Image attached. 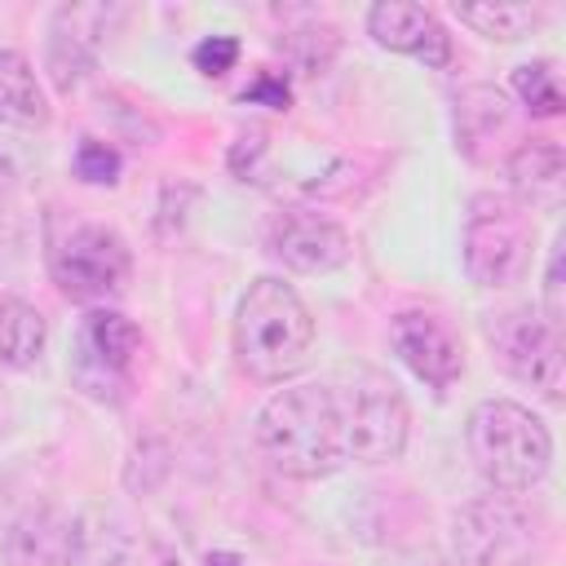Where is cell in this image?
<instances>
[{
  "label": "cell",
  "mask_w": 566,
  "mask_h": 566,
  "mask_svg": "<svg viewBox=\"0 0 566 566\" xmlns=\"http://www.w3.org/2000/svg\"><path fill=\"white\" fill-rule=\"evenodd\" d=\"M256 442L283 478H301V482L327 478L340 464H349L336 385L310 380L279 389L256 416Z\"/></svg>",
  "instance_id": "cell-1"
},
{
  "label": "cell",
  "mask_w": 566,
  "mask_h": 566,
  "mask_svg": "<svg viewBox=\"0 0 566 566\" xmlns=\"http://www.w3.org/2000/svg\"><path fill=\"white\" fill-rule=\"evenodd\" d=\"M314 314L301 292L283 279L248 283L234 310V354L239 367L256 380H287L310 363Z\"/></svg>",
  "instance_id": "cell-2"
},
{
  "label": "cell",
  "mask_w": 566,
  "mask_h": 566,
  "mask_svg": "<svg viewBox=\"0 0 566 566\" xmlns=\"http://www.w3.org/2000/svg\"><path fill=\"white\" fill-rule=\"evenodd\" d=\"M464 442L473 455V469L495 491H526L535 486L553 464V438L539 416H531L522 402L486 398L469 411Z\"/></svg>",
  "instance_id": "cell-3"
},
{
  "label": "cell",
  "mask_w": 566,
  "mask_h": 566,
  "mask_svg": "<svg viewBox=\"0 0 566 566\" xmlns=\"http://www.w3.org/2000/svg\"><path fill=\"white\" fill-rule=\"evenodd\" d=\"M128 270H133L128 243L111 226H97V221H66L62 226V221H53L49 274H53L62 296L84 301V305L119 296L124 283H128Z\"/></svg>",
  "instance_id": "cell-4"
},
{
  "label": "cell",
  "mask_w": 566,
  "mask_h": 566,
  "mask_svg": "<svg viewBox=\"0 0 566 566\" xmlns=\"http://www.w3.org/2000/svg\"><path fill=\"white\" fill-rule=\"evenodd\" d=\"M336 398H340V416H345V442H349V460L358 464H385L398 460L407 447V402L394 389L389 376L363 367L349 380H332Z\"/></svg>",
  "instance_id": "cell-5"
},
{
  "label": "cell",
  "mask_w": 566,
  "mask_h": 566,
  "mask_svg": "<svg viewBox=\"0 0 566 566\" xmlns=\"http://www.w3.org/2000/svg\"><path fill=\"white\" fill-rule=\"evenodd\" d=\"M455 566H535L539 539L535 522L509 495H482L455 509L451 517Z\"/></svg>",
  "instance_id": "cell-6"
},
{
  "label": "cell",
  "mask_w": 566,
  "mask_h": 566,
  "mask_svg": "<svg viewBox=\"0 0 566 566\" xmlns=\"http://www.w3.org/2000/svg\"><path fill=\"white\" fill-rule=\"evenodd\" d=\"M142 354V332L133 318L115 310H93L84 314L75 332V354H71V376L75 385L97 398V402H124L133 385V363Z\"/></svg>",
  "instance_id": "cell-7"
},
{
  "label": "cell",
  "mask_w": 566,
  "mask_h": 566,
  "mask_svg": "<svg viewBox=\"0 0 566 566\" xmlns=\"http://www.w3.org/2000/svg\"><path fill=\"white\" fill-rule=\"evenodd\" d=\"M486 340L513 380L531 385L548 402H562V332H553L535 310L491 314Z\"/></svg>",
  "instance_id": "cell-8"
},
{
  "label": "cell",
  "mask_w": 566,
  "mask_h": 566,
  "mask_svg": "<svg viewBox=\"0 0 566 566\" xmlns=\"http://www.w3.org/2000/svg\"><path fill=\"white\" fill-rule=\"evenodd\" d=\"M526 265H531V221L504 199L478 203L464 230L469 279L482 287H509L513 279L526 274Z\"/></svg>",
  "instance_id": "cell-9"
},
{
  "label": "cell",
  "mask_w": 566,
  "mask_h": 566,
  "mask_svg": "<svg viewBox=\"0 0 566 566\" xmlns=\"http://www.w3.org/2000/svg\"><path fill=\"white\" fill-rule=\"evenodd\" d=\"M389 340H394V354H398L424 385H433L438 394L451 389L455 376L464 371L460 340H455V332H451L438 314H424V310L398 314L394 327H389Z\"/></svg>",
  "instance_id": "cell-10"
},
{
  "label": "cell",
  "mask_w": 566,
  "mask_h": 566,
  "mask_svg": "<svg viewBox=\"0 0 566 566\" xmlns=\"http://www.w3.org/2000/svg\"><path fill=\"white\" fill-rule=\"evenodd\" d=\"M270 248L283 265H292L301 274H323V270L345 265L349 234L318 212H283L270 230Z\"/></svg>",
  "instance_id": "cell-11"
},
{
  "label": "cell",
  "mask_w": 566,
  "mask_h": 566,
  "mask_svg": "<svg viewBox=\"0 0 566 566\" xmlns=\"http://www.w3.org/2000/svg\"><path fill=\"white\" fill-rule=\"evenodd\" d=\"M367 31L376 44L394 49V53H411L424 57L429 66H442L451 57V40L442 31V22L424 9V4H407V0H380L367 9Z\"/></svg>",
  "instance_id": "cell-12"
},
{
  "label": "cell",
  "mask_w": 566,
  "mask_h": 566,
  "mask_svg": "<svg viewBox=\"0 0 566 566\" xmlns=\"http://www.w3.org/2000/svg\"><path fill=\"white\" fill-rule=\"evenodd\" d=\"M9 566H71L75 557V526L49 509L27 513L4 544Z\"/></svg>",
  "instance_id": "cell-13"
},
{
  "label": "cell",
  "mask_w": 566,
  "mask_h": 566,
  "mask_svg": "<svg viewBox=\"0 0 566 566\" xmlns=\"http://www.w3.org/2000/svg\"><path fill=\"white\" fill-rule=\"evenodd\" d=\"M509 186L531 208H557L566 190V159L553 142H522L509 155Z\"/></svg>",
  "instance_id": "cell-14"
},
{
  "label": "cell",
  "mask_w": 566,
  "mask_h": 566,
  "mask_svg": "<svg viewBox=\"0 0 566 566\" xmlns=\"http://www.w3.org/2000/svg\"><path fill=\"white\" fill-rule=\"evenodd\" d=\"M0 124L9 128H44L49 102L31 71V62L13 49H0Z\"/></svg>",
  "instance_id": "cell-15"
},
{
  "label": "cell",
  "mask_w": 566,
  "mask_h": 566,
  "mask_svg": "<svg viewBox=\"0 0 566 566\" xmlns=\"http://www.w3.org/2000/svg\"><path fill=\"white\" fill-rule=\"evenodd\" d=\"M44 314L35 305H27L22 296H4L0 292V367H31L44 349Z\"/></svg>",
  "instance_id": "cell-16"
},
{
  "label": "cell",
  "mask_w": 566,
  "mask_h": 566,
  "mask_svg": "<svg viewBox=\"0 0 566 566\" xmlns=\"http://www.w3.org/2000/svg\"><path fill=\"white\" fill-rule=\"evenodd\" d=\"M455 13L464 27H473L478 35H491V40H522L539 22L535 4H455Z\"/></svg>",
  "instance_id": "cell-17"
},
{
  "label": "cell",
  "mask_w": 566,
  "mask_h": 566,
  "mask_svg": "<svg viewBox=\"0 0 566 566\" xmlns=\"http://www.w3.org/2000/svg\"><path fill=\"white\" fill-rule=\"evenodd\" d=\"M513 93L526 102L531 115H557L562 111V88L553 62H526L513 71Z\"/></svg>",
  "instance_id": "cell-18"
},
{
  "label": "cell",
  "mask_w": 566,
  "mask_h": 566,
  "mask_svg": "<svg viewBox=\"0 0 566 566\" xmlns=\"http://www.w3.org/2000/svg\"><path fill=\"white\" fill-rule=\"evenodd\" d=\"M75 177L88 181V186H111L119 177V155L97 142V137H84L80 150H75Z\"/></svg>",
  "instance_id": "cell-19"
},
{
  "label": "cell",
  "mask_w": 566,
  "mask_h": 566,
  "mask_svg": "<svg viewBox=\"0 0 566 566\" xmlns=\"http://www.w3.org/2000/svg\"><path fill=\"white\" fill-rule=\"evenodd\" d=\"M234 57H239V40H234V35H208V40L195 49V66H199L203 75H226V71L234 66Z\"/></svg>",
  "instance_id": "cell-20"
},
{
  "label": "cell",
  "mask_w": 566,
  "mask_h": 566,
  "mask_svg": "<svg viewBox=\"0 0 566 566\" xmlns=\"http://www.w3.org/2000/svg\"><path fill=\"white\" fill-rule=\"evenodd\" d=\"M553 332H562V239L553 243L548 256V274H544V314H539Z\"/></svg>",
  "instance_id": "cell-21"
},
{
  "label": "cell",
  "mask_w": 566,
  "mask_h": 566,
  "mask_svg": "<svg viewBox=\"0 0 566 566\" xmlns=\"http://www.w3.org/2000/svg\"><path fill=\"white\" fill-rule=\"evenodd\" d=\"M243 102H270V106H287V84H283V80H274V75L265 71L256 84H248V88H243Z\"/></svg>",
  "instance_id": "cell-22"
},
{
  "label": "cell",
  "mask_w": 566,
  "mask_h": 566,
  "mask_svg": "<svg viewBox=\"0 0 566 566\" xmlns=\"http://www.w3.org/2000/svg\"><path fill=\"white\" fill-rule=\"evenodd\" d=\"M208 566H239V557H234V553H212Z\"/></svg>",
  "instance_id": "cell-23"
},
{
  "label": "cell",
  "mask_w": 566,
  "mask_h": 566,
  "mask_svg": "<svg viewBox=\"0 0 566 566\" xmlns=\"http://www.w3.org/2000/svg\"><path fill=\"white\" fill-rule=\"evenodd\" d=\"M411 566H447L442 557H433V553H424V557H411Z\"/></svg>",
  "instance_id": "cell-24"
}]
</instances>
